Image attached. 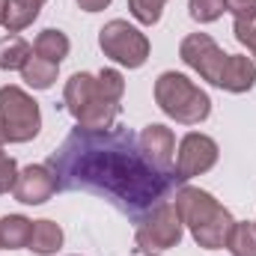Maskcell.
<instances>
[{"label":"cell","mask_w":256,"mask_h":256,"mask_svg":"<svg viewBox=\"0 0 256 256\" xmlns=\"http://www.w3.org/2000/svg\"><path fill=\"white\" fill-rule=\"evenodd\" d=\"M57 191H86L108 200L131 220L164 206L185 182L179 173L158 170L126 126L104 131L74 128L48 158Z\"/></svg>","instance_id":"cell-1"},{"label":"cell","mask_w":256,"mask_h":256,"mask_svg":"<svg viewBox=\"0 0 256 256\" xmlns=\"http://www.w3.org/2000/svg\"><path fill=\"white\" fill-rule=\"evenodd\" d=\"M126 92V80L116 68H102L98 78L78 72L66 80V108L86 131H104L120 116V98Z\"/></svg>","instance_id":"cell-2"},{"label":"cell","mask_w":256,"mask_h":256,"mask_svg":"<svg viewBox=\"0 0 256 256\" xmlns=\"http://www.w3.org/2000/svg\"><path fill=\"white\" fill-rule=\"evenodd\" d=\"M176 212L182 224L191 230L194 242L206 250L226 248V236L232 230V214L212 196L200 188H179L176 191Z\"/></svg>","instance_id":"cell-3"},{"label":"cell","mask_w":256,"mask_h":256,"mask_svg":"<svg viewBox=\"0 0 256 256\" xmlns=\"http://www.w3.org/2000/svg\"><path fill=\"white\" fill-rule=\"evenodd\" d=\"M155 102L170 120L182 126H200L212 114V98L206 96V90H200L179 72H164L155 80Z\"/></svg>","instance_id":"cell-4"},{"label":"cell","mask_w":256,"mask_h":256,"mask_svg":"<svg viewBox=\"0 0 256 256\" xmlns=\"http://www.w3.org/2000/svg\"><path fill=\"white\" fill-rule=\"evenodd\" d=\"M182 218L176 212V206L164 202L158 208H152L146 218L137 220V232H134V250L137 254H158V250H170L182 242Z\"/></svg>","instance_id":"cell-5"},{"label":"cell","mask_w":256,"mask_h":256,"mask_svg":"<svg viewBox=\"0 0 256 256\" xmlns=\"http://www.w3.org/2000/svg\"><path fill=\"white\" fill-rule=\"evenodd\" d=\"M0 120L6 126L9 143H27L42 128L39 104L21 86H3L0 90Z\"/></svg>","instance_id":"cell-6"},{"label":"cell","mask_w":256,"mask_h":256,"mask_svg":"<svg viewBox=\"0 0 256 256\" xmlns=\"http://www.w3.org/2000/svg\"><path fill=\"white\" fill-rule=\"evenodd\" d=\"M98 45L110 60H116L120 66H128V68H140L149 57V39L122 18H114L102 27Z\"/></svg>","instance_id":"cell-7"},{"label":"cell","mask_w":256,"mask_h":256,"mask_svg":"<svg viewBox=\"0 0 256 256\" xmlns=\"http://www.w3.org/2000/svg\"><path fill=\"white\" fill-rule=\"evenodd\" d=\"M179 57L191 66L202 80H208V84L218 86V78H220V72H224L230 54H224V51L218 48V42H214L208 33H191V36L182 39Z\"/></svg>","instance_id":"cell-8"},{"label":"cell","mask_w":256,"mask_h":256,"mask_svg":"<svg viewBox=\"0 0 256 256\" xmlns=\"http://www.w3.org/2000/svg\"><path fill=\"white\" fill-rule=\"evenodd\" d=\"M218 164V143L206 134H185L179 143V158H176V173L182 176V182H188L200 173H208Z\"/></svg>","instance_id":"cell-9"},{"label":"cell","mask_w":256,"mask_h":256,"mask_svg":"<svg viewBox=\"0 0 256 256\" xmlns=\"http://www.w3.org/2000/svg\"><path fill=\"white\" fill-rule=\"evenodd\" d=\"M57 191V176L51 173L48 164H30L18 173V182H15V200L18 202H27V206H42L48 202Z\"/></svg>","instance_id":"cell-10"},{"label":"cell","mask_w":256,"mask_h":256,"mask_svg":"<svg viewBox=\"0 0 256 256\" xmlns=\"http://www.w3.org/2000/svg\"><path fill=\"white\" fill-rule=\"evenodd\" d=\"M140 149L146 152V158L164 170V173H176V137L167 126H146L143 134L137 137Z\"/></svg>","instance_id":"cell-11"},{"label":"cell","mask_w":256,"mask_h":256,"mask_svg":"<svg viewBox=\"0 0 256 256\" xmlns=\"http://www.w3.org/2000/svg\"><path fill=\"white\" fill-rule=\"evenodd\" d=\"M254 84H256V63L250 57L230 54L220 78H218V86L226 90V92H248V90H254Z\"/></svg>","instance_id":"cell-12"},{"label":"cell","mask_w":256,"mask_h":256,"mask_svg":"<svg viewBox=\"0 0 256 256\" xmlns=\"http://www.w3.org/2000/svg\"><path fill=\"white\" fill-rule=\"evenodd\" d=\"M33 54L42 57V60H48V63L60 66L68 57V36H66L63 30H54V27L42 30L36 36V42H33Z\"/></svg>","instance_id":"cell-13"},{"label":"cell","mask_w":256,"mask_h":256,"mask_svg":"<svg viewBox=\"0 0 256 256\" xmlns=\"http://www.w3.org/2000/svg\"><path fill=\"white\" fill-rule=\"evenodd\" d=\"M63 244V230L54 220H33V232H30V250L39 256H51L60 250Z\"/></svg>","instance_id":"cell-14"},{"label":"cell","mask_w":256,"mask_h":256,"mask_svg":"<svg viewBox=\"0 0 256 256\" xmlns=\"http://www.w3.org/2000/svg\"><path fill=\"white\" fill-rule=\"evenodd\" d=\"M30 232H33V220L21 218V214H6L0 218V248L18 250L30 244Z\"/></svg>","instance_id":"cell-15"},{"label":"cell","mask_w":256,"mask_h":256,"mask_svg":"<svg viewBox=\"0 0 256 256\" xmlns=\"http://www.w3.org/2000/svg\"><path fill=\"white\" fill-rule=\"evenodd\" d=\"M30 57H33V45L24 42L18 33L0 39V68H6V72H15V68H18V72H21Z\"/></svg>","instance_id":"cell-16"},{"label":"cell","mask_w":256,"mask_h":256,"mask_svg":"<svg viewBox=\"0 0 256 256\" xmlns=\"http://www.w3.org/2000/svg\"><path fill=\"white\" fill-rule=\"evenodd\" d=\"M36 18H39V3H33V0H6L3 27L9 33H18V30L30 27Z\"/></svg>","instance_id":"cell-17"},{"label":"cell","mask_w":256,"mask_h":256,"mask_svg":"<svg viewBox=\"0 0 256 256\" xmlns=\"http://www.w3.org/2000/svg\"><path fill=\"white\" fill-rule=\"evenodd\" d=\"M21 78H24V84L27 86H33V90H51L54 86V80H57V63H48V60H42V57H30L24 68H21Z\"/></svg>","instance_id":"cell-18"},{"label":"cell","mask_w":256,"mask_h":256,"mask_svg":"<svg viewBox=\"0 0 256 256\" xmlns=\"http://www.w3.org/2000/svg\"><path fill=\"white\" fill-rule=\"evenodd\" d=\"M226 250L232 256H256V226L254 224H232L226 236Z\"/></svg>","instance_id":"cell-19"},{"label":"cell","mask_w":256,"mask_h":256,"mask_svg":"<svg viewBox=\"0 0 256 256\" xmlns=\"http://www.w3.org/2000/svg\"><path fill=\"white\" fill-rule=\"evenodd\" d=\"M188 9H191L194 21L208 24V21H218L226 12V0H188Z\"/></svg>","instance_id":"cell-20"},{"label":"cell","mask_w":256,"mask_h":256,"mask_svg":"<svg viewBox=\"0 0 256 256\" xmlns=\"http://www.w3.org/2000/svg\"><path fill=\"white\" fill-rule=\"evenodd\" d=\"M164 3H167V0H128V9H131V15H134L140 24L149 27V24H158Z\"/></svg>","instance_id":"cell-21"},{"label":"cell","mask_w":256,"mask_h":256,"mask_svg":"<svg viewBox=\"0 0 256 256\" xmlns=\"http://www.w3.org/2000/svg\"><path fill=\"white\" fill-rule=\"evenodd\" d=\"M15 182H18V167H15V161L6 155V152H0V196L9 191H15Z\"/></svg>","instance_id":"cell-22"},{"label":"cell","mask_w":256,"mask_h":256,"mask_svg":"<svg viewBox=\"0 0 256 256\" xmlns=\"http://www.w3.org/2000/svg\"><path fill=\"white\" fill-rule=\"evenodd\" d=\"M226 9H230L232 18L242 21V24L256 21V0H226Z\"/></svg>","instance_id":"cell-23"},{"label":"cell","mask_w":256,"mask_h":256,"mask_svg":"<svg viewBox=\"0 0 256 256\" xmlns=\"http://www.w3.org/2000/svg\"><path fill=\"white\" fill-rule=\"evenodd\" d=\"M236 39L250 51L256 57V21H250V24H242V21H236Z\"/></svg>","instance_id":"cell-24"},{"label":"cell","mask_w":256,"mask_h":256,"mask_svg":"<svg viewBox=\"0 0 256 256\" xmlns=\"http://www.w3.org/2000/svg\"><path fill=\"white\" fill-rule=\"evenodd\" d=\"M78 6L84 12H102L104 6H110V0H78Z\"/></svg>","instance_id":"cell-25"},{"label":"cell","mask_w":256,"mask_h":256,"mask_svg":"<svg viewBox=\"0 0 256 256\" xmlns=\"http://www.w3.org/2000/svg\"><path fill=\"white\" fill-rule=\"evenodd\" d=\"M6 140H9V137H6V126H3V120H0V146H3Z\"/></svg>","instance_id":"cell-26"},{"label":"cell","mask_w":256,"mask_h":256,"mask_svg":"<svg viewBox=\"0 0 256 256\" xmlns=\"http://www.w3.org/2000/svg\"><path fill=\"white\" fill-rule=\"evenodd\" d=\"M3 12H6V0H0V24H3Z\"/></svg>","instance_id":"cell-27"},{"label":"cell","mask_w":256,"mask_h":256,"mask_svg":"<svg viewBox=\"0 0 256 256\" xmlns=\"http://www.w3.org/2000/svg\"><path fill=\"white\" fill-rule=\"evenodd\" d=\"M33 3H39V6H42V3H45V0H33Z\"/></svg>","instance_id":"cell-28"},{"label":"cell","mask_w":256,"mask_h":256,"mask_svg":"<svg viewBox=\"0 0 256 256\" xmlns=\"http://www.w3.org/2000/svg\"><path fill=\"white\" fill-rule=\"evenodd\" d=\"M146 256H158V254H146Z\"/></svg>","instance_id":"cell-29"},{"label":"cell","mask_w":256,"mask_h":256,"mask_svg":"<svg viewBox=\"0 0 256 256\" xmlns=\"http://www.w3.org/2000/svg\"><path fill=\"white\" fill-rule=\"evenodd\" d=\"M254 226H256V224H254Z\"/></svg>","instance_id":"cell-30"}]
</instances>
